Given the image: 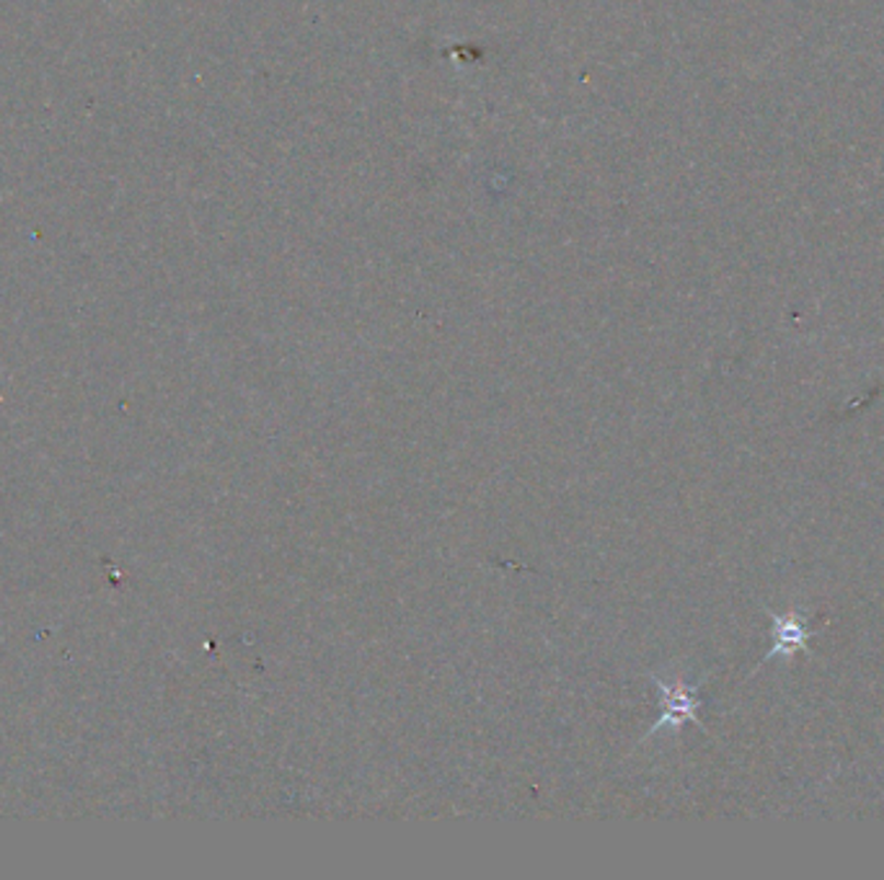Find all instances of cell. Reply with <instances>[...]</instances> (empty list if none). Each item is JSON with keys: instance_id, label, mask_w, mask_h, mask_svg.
I'll list each match as a JSON object with an SVG mask.
<instances>
[{"instance_id": "6da1fadb", "label": "cell", "mask_w": 884, "mask_h": 880, "mask_svg": "<svg viewBox=\"0 0 884 880\" xmlns=\"http://www.w3.org/2000/svg\"><path fill=\"white\" fill-rule=\"evenodd\" d=\"M659 692H663V718L652 728L657 731L659 726H680L682 720H699L696 710H699V697H696V687H686V684H665L657 682Z\"/></svg>"}, {"instance_id": "7a4b0ae2", "label": "cell", "mask_w": 884, "mask_h": 880, "mask_svg": "<svg viewBox=\"0 0 884 880\" xmlns=\"http://www.w3.org/2000/svg\"><path fill=\"white\" fill-rule=\"evenodd\" d=\"M773 633H776V646L771 648V653L766 656L768 659H776V656H792L794 651H800V648H807V640L812 633H807V625L802 623V620L796 617H781V615H773Z\"/></svg>"}]
</instances>
